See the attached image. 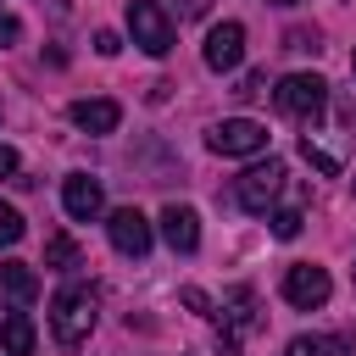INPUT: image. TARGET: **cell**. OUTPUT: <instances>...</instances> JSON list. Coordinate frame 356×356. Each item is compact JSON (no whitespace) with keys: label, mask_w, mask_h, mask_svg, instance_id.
I'll use <instances>...</instances> for the list:
<instances>
[{"label":"cell","mask_w":356,"mask_h":356,"mask_svg":"<svg viewBox=\"0 0 356 356\" xmlns=\"http://www.w3.org/2000/svg\"><path fill=\"white\" fill-rule=\"evenodd\" d=\"M95 328V289L89 284H61L50 300V334L61 350H78Z\"/></svg>","instance_id":"6da1fadb"},{"label":"cell","mask_w":356,"mask_h":356,"mask_svg":"<svg viewBox=\"0 0 356 356\" xmlns=\"http://www.w3.org/2000/svg\"><path fill=\"white\" fill-rule=\"evenodd\" d=\"M273 106H278L284 117H295V122H317L323 106H328V83H323L317 72H289V78H278V89H273Z\"/></svg>","instance_id":"7a4b0ae2"},{"label":"cell","mask_w":356,"mask_h":356,"mask_svg":"<svg viewBox=\"0 0 356 356\" xmlns=\"http://www.w3.org/2000/svg\"><path fill=\"white\" fill-rule=\"evenodd\" d=\"M128 33H134V44H139L145 56H167V50L178 44L172 17H167L156 0H128Z\"/></svg>","instance_id":"3957f363"},{"label":"cell","mask_w":356,"mask_h":356,"mask_svg":"<svg viewBox=\"0 0 356 356\" xmlns=\"http://www.w3.org/2000/svg\"><path fill=\"white\" fill-rule=\"evenodd\" d=\"M278 189H284V161H256V167H245L239 178H234V200H239V211H250V217H261L273 200H278Z\"/></svg>","instance_id":"277c9868"},{"label":"cell","mask_w":356,"mask_h":356,"mask_svg":"<svg viewBox=\"0 0 356 356\" xmlns=\"http://www.w3.org/2000/svg\"><path fill=\"white\" fill-rule=\"evenodd\" d=\"M206 145H211L217 156H261V150H267V128H261L256 117H222V122H211Z\"/></svg>","instance_id":"5b68a950"},{"label":"cell","mask_w":356,"mask_h":356,"mask_svg":"<svg viewBox=\"0 0 356 356\" xmlns=\"http://www.w3.org/2000/svg\"><path fill=\"white\" fill-rule=\"evenodd\" d=\"M328 295H334V278H328V267H312V261H295V267L284 273V300H289L295 312H312V306H328Z\"/></svg>","instance_id":"8992f818"},{"label":"cell","mask_w":356,"mask_h":356,"mask_svg":"<svg viewBox=\"0 0 356 356\" xmlns=\"http://www.w3.org/2000/svg\"><path fill=\"white\" fill-rule=\"evenodd\" d=\"M61 206H67L72 222H95V217L106 211V189H100V178H89V172H67V178H61Z\"/></svg>","instance_id":"52a82bcc"},{"label":"cell","mask_w":356,"mask_h":356,"mask_svg":"<svg viewBox=\"0 0 356 356\" xmlns=\"http://www.w3.org/2000/svg\"><path fill=\"white\" fill-rule=\"evenodd\" d=\"M206 67L211 72H234L239 61H245V22H217L211 33H206Z\"/></svg>","instance_id":"ba28073f"},{"label":"cell","mask_w":356,"mask_h":356,"mask_svg":"<svg viewBox=\"0 0 356 356\" xmlns=\"http://www.w3.org/2000/svg\"><path fill=\"white\" fill-rule=\"evenodd\" d=\"M106 234H111V245H117L122 256H145V250H150V217L134 211V206H117V211L106 217Z\"/></svg>","instance_id":"9c48e42d"},{"label":"cell","mask_w":356,"mask_h":356,"mask_svg":"<svg viewBox=\"0 0 356 356\" xmlns=\"http://www.w3.org/2000/svg\"><path fill=\"white\" fill-rule=\"evenodd\" d=\"M156 222H161V239H167L178 256H195V250H200V217H195V206H178V200H172V206H161Z\"/></svg>","instance_id":"30bf717a"},{"label":"cell","mask_w":356,"mask_h":356,"mask_svg":"<svg viewBox=\"0 0 356 356\" xmlns=\"http://www.w3.org/2000/svg\"><path fill=\"white\" fill-rule=\"evenodd\" d=\"M83 134H117V122H122V106L117 100H72V111H67Z\"/></svg>","instance_id":"8fae6325"},{"label":"cell","mask_w":356,"mask_h":356,"mask_svg":"<svg viewBox=\"0 0 356 356\" xmlns=\"http://www.w3.org/2000/svg\"><path fill=\"white\" fill-rule=\"evenodd\" d=\"M261 328V312H256V289L250 284H239L234 295H228V312H222V334H256Z\"/></svg>","instance_id":"7c38bea8"},{"label":"cell","mask_w":356,"mask_h":356,"mask_svg":"<svg viewBox=\"0 0 356 356\" xmlns=\"http://www.w3.org/2000/svg\"><path fill=\"white\" fill-rule=\"evenodd\" d=\"M0 295L11 306H33L39 300V273L28 261H0Z\"/></svg>","instance_id":"4fadbf2b"},{"label":"cell","mask_w":356,"mask_h":356,"mask_svg":"<svg viewBox=\"0 0 356 356\" xmlns=\"http://www.w3.org/2000/svg\"><path fill=\"white\" fill-rule=\"evenodd\" d=\"M284 356H356V334H300L284 345Z\"/></svg>","instance_id":"5bb4252c"},{"label":"cell","mask_w":356,"mask_h":356,"mask_svg":"<svg viewBox=\"0 0 356 356\" xmlns=\"http://www.w3.org/2000/svg\"><path fill=\"white\" fill-rule=\"evenodd\" d=\"M33 339L39 334H33V317L28 312H6L0 317V350L6 356H33Z\"/></svg>","instance_id":"9a60e30c"},{"label":"cell","mask_w":356,"mask_h":356,"mask_svg":"<svg viewBox=\"0 0 356 356\" xmlns=\"http://www.w3.org/2000/svg\"><path fill=\"white\" fill-rule=\"evenodd\" d=\"M44 267H56V273H78V267H83L78 239H72V234H50V239H44Z\"/></svg>","instance_id":"2e32d148"},{"label":"cell","mask_w":356,"mask_h":356,"mask_svg":"<svg viewBox=\"0 0 356 356\" xmlns=\"http://www.w3.org/2000/svg\"><path fill=\"white\" fill-rule=\"evenodd\" d=\"M22 234H28V222H22V211L0 200V250H11V245H17Z\"/></svg>","instance_id":"e0dca14e"},{"label":"cell","mask_w":356,"mask_h":356,"mask_svg":"<svg viewBox=\"0 0 356 356\" xmlns=\"http://www.w3.org/2000/svg\"><path fill=\"white\" fill-rule=\"evenodd\" d=\"M300 156H306V161H312L323 178H334V172H339V156H334V150H323V145H312V134L300 139Z\"/></svg>","instance_id":"ac0fdd59"},{"label":"cell","mask_w":356,"mask_h":356,"mask_svg":"<svg viewBox=\"0 0 356 356\" xmlns=\"http://www.w3.org/2000/svg\"><path fill=\"white\" fill-rule=\"evenodd\" d=\"M267 222H273V239H295V234H300V222H306V217H300V211H295V206H284V211H273V217H267Z\"/></svg>","instance_id":"d6986e66"},{"label":"cell","mask_w":356,"mask_h":356,"mask_svg":"<svg viewBox=\"0 0 356 356\" xmlns=\"http://www.w3.org/2000/svg\"><path fill=\"white\" fill-rule=\"evenodd\" d=\"M261 83H267V72H245L234 95H239V100H256V95H261Z\"/></svg>","instance_id":"ffe728a7"},{"label":"cell","mask_w":356,"mask_h":356,"mask_svg":"<svg viewBox=\"0 0 356 356\" xmlns=\"http://www.w3.org/2000/svg\"><path fill=\"white\" fill-rule=\"evenodd\" d=\"M17 39H22V22H17L11 11H0V50H6V44H17Z\"/></svg>","instance_id":"44dd1931"},{"label":"cell","mask_w":356,"mask_h":356,"mask_svg":"<svg viewBox=\"0 0 356 356\" xmlns=\"http://www.w3.org/2000/svg\"><path fill=\"white\" fill-rule=\"evenodd\" d=\"M184 306L200 312V317H211V295H206V289H184Z\"/></svg>","instance_id":"7402d4cb"},{"label":"cell","mask_w":356,"mask_h":356,"mask_svg":"<svg viewBox=\"0 0 356 356\" xmlns=\"http://www.w3.org/2000/svg\"><path fill=\"white\" fill-rule=\"evenodd\" d=\"M95 50H100V56H117V50H122V39H117L111 28H100V33H95Z\"/></svg>","instance_id":"603a6c76"},{"label":"cell","mask_w":356,"mask_h":356,"mask_svg":"<svg viewBox=\"0 0 356 356\" xmlns=\"http://www.w3.org/2000/svg\"><path fill=\"white\" fill-rule=\"evenodd\" d=\"M17 167H22V156L11 145H0V178H17Z\"/></svg>","instance_id":"cb8c5ba5"},{"label":"cell","mask_w":356,"mask_h":356,"mask_svg":"<svg viewBox=\"0 0 356 356\" xmlns=\"http://www.w3.org/2000/svg\"><path fill=\"white\" fill-rule=\"evenodd\" d=\"M172 11H178V17H206L211 0H172Z\"/></svg>","instance_id":"d4e9b609"},{"label":"cell","mask_w":356,"mask_h":356,"mask_svg":"<svg viewBox=\"0 0 356 356\" xmlns=\"http://www.w3.org/2000/svg\"><path fill=\"white\" fill-rule=\"evenodd\" d=\"M289 50H323V44H317V33H306V28H295V33H289Z\"/></svg>","instance_id":"484cf974"},{"label":"cell","mask_w":356,"mask_h":356,"mask_svg":"<svg viewBox=\"0 0 356 356\" xmlns=\"http://www.w3.org/2000/svg\"><path fill=\"white\" fill-rule=\"evenodd\" d=\"M267 6H300V0H267Z\"/></svg>","instance_id":"4316f807"},{"label":"cell","mask_w":356,"mask_h":356,"mask_svg":"<svg viewBox=\"0 0 356 356\" xmlns=\"http://www.w3.org/2000/svg\"><path fill=\"white\" fill-rule=\"evenodd\" d=\"M350 72H356V56H350Z\"/></svg>","instance_id":"83f0119b"},{"label":"cell","mask_w":356,"mask_h":356,"mask_svg":"<svg viewBox=\"0 0 356 356\" xmlns=\"http://www.w3.org/2000/svg\"><path fill=\"white\" fill-rule=\"evenodd\" d=\"M350 189H356V178H350Z\"/></svg>","instance_id":"f1b7e54d"}]
</instances>
